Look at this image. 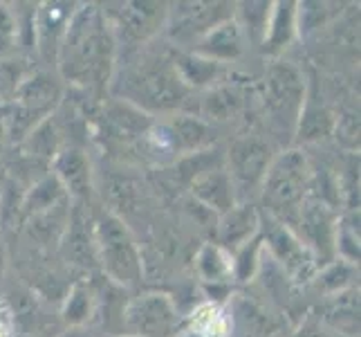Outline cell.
I'll return each instance as SVG.
<instances>
[{
    "mask_svg": "<svg viewBox=\"0 0 361 337\" xmlns=\"http://www.w3.org/2000/svg\"><path fill=\"white\" fill-rule=\"evenodd\" d=\"M189 184L195 203L209 209L211 214L222 216L238 203V196H235L233 182L225 169V162H218V165H211L204 171L195 173Z\"/></svg>",
    "mask_w": 361,
    "mask_h": 337,
    "instance_id": "18",
    "label": "cell"
},
{
    "mask_svg": "<svg viewBox=\"0 0 361 337\" xmlns=\"http://www.w3.org/2000/svg\"><path fill=\"white\" fill-rule=\"evenodd\" d=\"M323 326H328L337 335H357L359 331V292L343 290L339 295L330 297V304L326 308Z\"/></svg>",
    "mask_w": 361,
    "mask_h": 337,
    "instance_id": "24",
    "label": "cell"
},
{
    "mask_svg": "<svg viewBox=\"0 0 361 337\" xmlns=\"http://www.w3.org/2000/svg\"><path fill=\"white\" fill-rule=\"evenodd\" d=\"M77 3H43L36 9H32L30 32L32 41L43 64L54 66L61 41H63L68 25L77 11Z\"/></svg>",
    "mask_w": 361,
    "mask_h": 337,
    "instance_id": "13",
    "label": "cell"
},
{
    "mask_svg": "<svg viewBox=\"0 0 361 337\" xmlns=\"http://www.w3.org/2000/svg\"><path fill=\"white\" fill-rule=\"evenodd\" d=\"M310 187H312V162L298 148H288L274 158L258 194L267 216L290 227L298 207L312 194Z\"/></svg>",
    "mask_w": 361,
    "mask_h": 337,
    "instance_id": "3",
    "label": "cell"
},
{
    "mask_svg": "<svg viewBox=\"0 0 361 337\" xmlns=\"http://www.w3.org/2000/svg\"><path fill=\"white\" fill-rule=\"evenodd\" d=\"M274 158H276V144L269 135L247 133L229 144V151L222 162L233 182L238 203H249V198L260 191V184Z\"/></svg>",
    "mask_w": 361,
    "mask_h": 337,
    "instance_id": "7",
    "label": "cell"
},
{
    "mask_svg": "<svg viewBox=\"0 0 361 337\" xmlns=\"http://www.w3.org/2000/svg\"><path fill=\"white\" fill-rule=\"evenodd\" d=\"M61 317L68 326H94L97 319V290L88 281L72 283L66 297L63 308H61Z\"/></svg>",
    "mask_w": 361,
    "mask_h": 337,
    "instance_id": "22",
    "label": "cell"
},
{
    "mask_svg": "<svg viewBox=\"0 0 361 337\" xmlns=\"http://www.w3.org/2000/svg\"><path fill=\"white\" fill-rule=\"evenodd\" d=\"M119 47L99 5H79L56 54V74L74 88L102 95L110 88Z\"/></svg>",
    "mask_w": 361,
    "mask_h": 337,
    "instance_id": "1",
    "label": "cell"
},
{
    "mask_svg": "<svg viewBox=\"0 0 361 337\" xmlns=\"http://www.w3.org/2000/svg\"><path fill=\"white\" fill-rule=\"evenodd\" d=\"M276 9H271L267 32L263 36V52L269 57H281L283 49L292 43V36L296 32V5L294 3H279L274 5Z\"/></svg>",
    "mask_w": 361,
    "mask_h": 337,
    "instance_id": "23",
    "label": "cell"
},
{
    "mask_svg": "<svg viewBox=\"0 0 361 337\" xmlns=\"http://www.w3.org/2000/svg\"><path fill=\"white\" fill-rule=\"evenodd\" d=\"M61 254L70 266L81 270L99 268L97 245H94V218L88 203H74L70 211V223L63 234V241L59 245Z\"/></svg>",
    "mask_w": 361,
    "mask_h": 337,
    "instance_id": "14",
    "label": "cell"
},
{
    "mask_svg": "<svg viewBox=\"0 0 361 337\" xmlns=\"http://www.w3.org/2000/svg\"><path fill=\"white\" fill-rule=\"evenodd\" d=\"M61 99H63V81L59 79V74L32 70L23 79L14 102H11V115L7 119L9 135L16 142H23L41 122L54 115Z\"/></svg>",
    "mask_w": 361,
    "mask_h": 337,
    "instance_id": "6",
    "label": "cell"
},
{
    "mask_svg": "<svg viewBox=\"0 0 361 337\" xmlns=\"http://www.w3.org/2000/svg\"><path fill=\"white\" fill-rule=\"evenodd\" d=\"M56 337H108V335L104 333V329H99V326H68Z\"/></svg>",
    "mask_w": 361,
    "mask_h": 337,
    "instance_id": "33",
    "label": "cell"
},
{
    "mask_svg": "<svg viewBox=\"0 0 361 337\" xmlns=\"http://www.w3.org/2000/svg\"><path fill=\"white\" fill-rule=\"evenodd\" d=\"M121 337H128V335H121Z\"/></svg>",
    "mask_w": 361,
    "mask_h": 337,
    "instance_id": "35",
    "label": "cell"
},
{
    "mask_svg": "<svg viewBox=\"0 0 361 337\" xmlns=\"http://www.w3.org/2000/svg\"><path fill=\"white\" fill-rule=\"evenodd\" d=\"M23 23L18 16V9L7 3H0V59L16 57L20 41H23Z\"/></svg>",
    "mask_w": 361,
    "mask_h": 337,
    "instance_id": "28",
    "label": "cell"
},
{
    "mask_svg": "<svg viewBox=\"0 0 361 337\" xmlns=\"http://www.w3.org/2000/svg\"><path fill=\"white\" fill-rule=\"evenodd\" d=\"M176 337H231L229 313L218 304H204L193 313L189 326Z\"/></svg>",
    "mask_w": 361,
    "mask_h": 337,
    "instance_id": "25",
    "label": "cell"
},
{
    "mask_svg": "<svg viewBox=\"0 0 361 337\" xmlns=\"http://www.w3.org/2000/svg\"><path fill=\"white\" fill-rule=\"evenodd\" d=\"M292 337H341V335L332 333L328 326H323L321 321H305Z\"/></svg>",
    "mask_w": 361,
    "mask_h": 337,
    "instance_id": "32",
    "label": "cell"
},
{
    "mask_svg": "<svg viewBox=\"0 0 361 337\" xmlns=\"http://www.w3.org/2000/svg\"><path fill=\"white\" fill-rule=\"evenodd\" d=\"M247 45L249 41L240 28V23L235 20V16H231L227 20L218 23L211 32H207L189 52L222 66V64H229V61L240 59L245 54Z\"/></svg>",
    "mask_w": 361,
    "mask_h": 337,
    "instance_id": "19",
    "label": "cell"
},
{
    "mask_svg": "<svg viewBox=\"0 0 361 337\" xmlns=\"http://www.w3.org/2000/svg\"><path fill=\"white\" fill-rule=\"evenodd\" d=\"M200 277L209 283H222L233 277V256L220 245H204L195 256Z\"/></svg>",
    "mask_w": 361,
    "mask_h": 337,
    "instance_id": "27",
    "label": "cell"
},
{
    "mask_svg": "<svg viewBox=\"0 0 361 337\" xmlns=\"http://www.w3.org/2000/svg\"><path fill=\"white\" fill-rule=\"evenodd\" d=\"M260 227H263V214L252 203H235L229 211L220 216L216 225L218 245L225 252H240L245 245L252 243Z\"/></svg>",
    "mask_w": 361,
    "mask_h": 337,
    "instance_id": "17",
    "label": "cell"
},
{
    "mask_svg": "<svg viewBox=\"0 0 361 337\" xmlns=\"http://www.w3.org/2000/svg\"><path fill=\"white\" fill-rule=\"evenodd\" d=\"M337 223L339 216L334 214L332 205H328L326 201H317V198H305L303 205L296 211L290 230L314 254V259L321 266V264H330L334 256Z\"/></svg>",
    "mask_w": 361,
    "mask_h": 337,
    "instance_id": "12",
    "label": "cell"
},
{
    "mask_svg": "<svg viewBox=\"0 0 361 337\" xmlns=\"http://www.w3.org/2000/svg\"><path fill=\"white\" fill-rule=\"evenodd\" d=\"M70 211H72V201L68 198V201L49 207L45 211L27 216L23 225V236L27 239V243L34 249H39V252L59 249L61 241H63V234L68 230V223H70Z\"/></svg>",
    "mask_w": 361,
    "mask_h": 337,
    "instance_id": "20",
    "label": "cell"
},
{
    "mask_svg": "<svg viewBox=\"0 0 361 337\" xmlns=\"http://www.w3.org/2000/svg\"><path fill=\"white\" fill-rule=\"evenodd\" d=\"M18 321L7 297H0V337H16Z\"/></svg>",
    "mask_w": 361,
    "mask_h": 337,
    "instance_id": "31",
    "label": "cell"
},
{
    "mask_svg": "<svg viewBox=\"0 0 361 337\" xmlns=\"http://www.w3.org/2000/svg\"><path fill=\"white\" fill-rule=\"evenodd\" d=\"M108 93L126 102L144 115H178L189 102V88L171 61V47L151 49L148 45L133 49L126 64L115 68Z\"/></svg>",
    "mask_w": 361,
    "mask_h": 337,
    "instance_id": "2",
    "label": "cell"
},
{
    "mask_svg": "<svg viewBox=\"0 0 361 337\" xmlns=\"http://www.w3.org/2000/svg\"><path fill=\"white\" fill-rule=\"evenodd\" d=\"M260 99H263V112L274 137L292 140L307 102L303 72L290 61H271L263 77Z\"/></svg>",
    "mask_w": 361,
    "mask_h": 337,
    "instance_id": "5",
    "label": "cell"
},
{
    "mask_svg": "<svg viewBox=\"0 0 361 337\" xmlns=\"http://www.w3.org/2000/svg\"><path fill=\"white\" fill-rule=\"evenodd\" d=\"M263 223L269 225V227H260V230H265L263 232L265 252L274 261V266L290 279V283H305L310 279H314V274L319 272V261L296 239V234L290 227H285L283 223L269 216Z\"/></svg>",
    "mask_w": 361,
    "mask_h": 337,
    "instance_id": "11",
    "label": "cell"
},
{
    "mask_svg": "<svg viewBox=\"0 0 361 337\" xmlns=\"http://www.w3.org/2000/svg\"><path fill=\"white\" fill-rule=\"evenodd\" d=\"M182 317L176 302L166 292H140L130 297L121 310V331L128 337H176Z\"/></svg>",
    "mask_w": 361,
    "mask_h": 337,
    "instance_id": "8",
    "label": "cell"
},
{
    "mask_svg": "<svg viewBox=\"0 0 361 337\" xmlns=\"http://www.w3.org/2000/svg\"><path fill=\"white\" fill-rule=\"evenodd\" d=\"M5 266H7V254H5V247H3V243H0V277H3Z\"/></svg>",
    "mask_w": 361,
    "mask_h": 337,
    "instance_id": "34",
    "label": "cell"
},
{
    "mask_svg": "<svg viewBox=\"0 0 361 337\" xmlns=\"http://www.w3.org/2000/svg\"><path fill=\"white\" fill-rule=\"evenodd\" d=\"M32 70L34 68L25 59H18V57L0 59V106L14 102L23 79L27 77Z\"/></svg>",
    "mask_w": 361,
    "mask_h": 337,
    "instance_id": "30",
    "label": "cell"
},
{
    "mask_svg": "<svg viewBox=\"0 0 361 337\" xmlns=\"http://www.w3.org/2000/svg\"><path fill=\"white\" fill-rule=\"evenodd\" d=\"M240 7H245V9H240L238 14H233L235 20L240 23L247 41H254L260 45L263 43L265 32H267V25H269L271 3H245Z\"/></svg>",
    "mask_w": 361,
    "mask_h": 337,
    "instance_id": "29",
    "label": "cell"
},
{
    "mask_svg": "<svg viewBox=\"0 0 361 337\" xmlns=\"http://www.w3.org/2000/svg\"><path fill=\"white\" fill-rule=\"evenodd\" d=\"M164 30L173 41V49H191L207 32L218 23L227 20L235 14L231 3H178L169 5Z\"/></svg>",
    "mask_w": 361,
    "mask_h": 337,
    "instance_id": "10",
    "label": "cell"
},
{
    "mask_svg": "<svg viewBox=\"0 0 361 337\" xmlns=\"http://www.w3.org/2000/svg\"><path fill=\"white\" fill-rule=\"evenodd\" d=\"M166 126L173 135V142H176L178 155H193V153H202L214 144L216 140V131L211 124L200 119L197 115H184L178 112L173 115Z\"/></svg>",
    "mask_w": 361,
    "mask_h": 337,
    "instance_id": "21",
    "label": "cell"
},
{
    "mask_svg": "<svg viewBox=\"0 0 361 337\" xmlns=\"http://www.w3.org/2000/svg\"><path fill=\"white\" fill-rule=\"evenodd\" d=\"M238 299L229 304V321H231V337H285V324L276 313L260 304L258 299L247 295H235Z\"/></svg>",
    "mask_w": 361,
    "mask_h": 337,
    "instance_id": "16",
    "label": "cell"
},
{
    "mask_svg": "<svg viewBox=\"0 0 361 337\" xmlns=\"http://www.w3.org/2000/svg\"><path fill=\"white\" fill-rule=\"evenodd\" d=\"M52 176L61 182L68 198L74 203L92 201L94 182H92V165L90 158L79 146H63L52 160Z\"/></svg>",
    "mask_w": 361,
    "mask_h": 337,
    "instance_id": "15",
    "label": "cell"
},
{
    "mask_svg": "<svg viewBox=\"0 0 361 337\" xmlns=\"http://www.w3.org/2000/svg\"><path fill=\"white\" fill-rule=\"evenodd\" d=\"M92 218L97 261L104 277L123 290L140 285L144 277V261L128 225L106 207L92 211Z\"/></svg>",
    "mask_w": 361,
    "mask_h": 337,
    "instance_id": "4",
    "label": "cell"
},
{
    "mask_svg": "<svg viewBox=\"0 0 361 337\" xmlns=\"http://www.w3.org/2000/svg\"><path fill=\"white\" fill-rule=\"evenodd\" d=\"M104 16L113 30L117 47L140 49L151 43L164 30L169 5L166 3H115L104 5Z\"/></svg>",
    "mask_w": 361,
    "mask_h": 337,
    "instance_id": "9",
    "label": "cell"
},
{
    "mask_svg": "<svg viewBox=\"0 0 361 337\" xmlns=\"http://www.w3.org/2000/svg\"><path fill=\"white\" fill-rule=\"evenodd\" d=\"M243 108V95L229 88V85H222V88H211L204 99H202V108H200V119L209 122H229L240 112Z\"/></svg>",
    "mask_w": 361,
    "mask_h": 337,
    "instance_id": "26",
    "label": "cell"
}]
</instances>
